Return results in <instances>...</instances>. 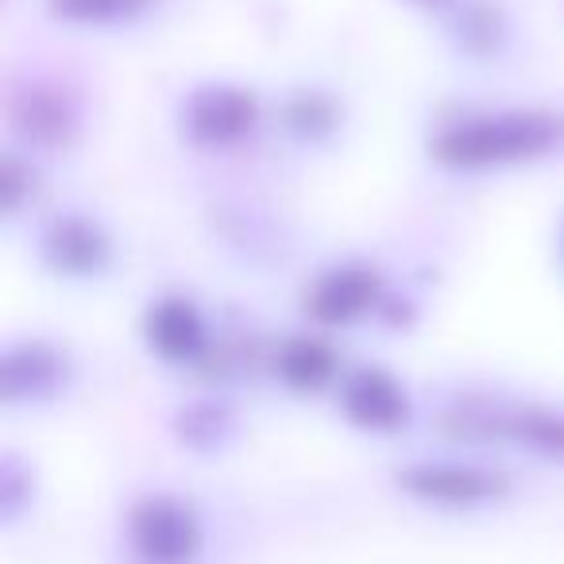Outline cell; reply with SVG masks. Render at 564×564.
<instances>
[{"instance_id": "cell-1", "label": "cell", "mask_w": 564, "mask_h": 564, "mask_svg": "<svg viewBox=\"0 0 564 564\" xmlns=\"http://www.w3.org/2000/svg\"><path fill=\"white\" fill-rule=\"evenodd\" d=\"M564 143V117L545 109L491 112L448 124L433 140V159L456 171H484V166L530 163Z\"/></svg>"}, {"instance_id": "cell-2", "label": "cell", "mask_w": 564, "mask_h": 564, "mask_svg": "<svg viewBox=\"0 0 564 564\" xmlns=\"http://www.w3.org/2000/svg\"><path fill=\"white\" fill-rule=\"evenodd\" d=\"M124 538L140 564H197L205 549V522L182 495L148 491L128 507Z\"/></svg>"}, {"instance_id": "cell-3", "label": "cell", "mask_w": 564, "mask_h": 564, "mask_svg": "<svg viewBox=\"0 0 564 564\" xmlns=\"http://www.w3.org/2000/svg\"><path fill=\"white\" fill-rule=\"evenodd\" d=\"M448 433L468 445L510 441L545 460H564V410L553 406H484L468 402L445 417Z\"/></svg>"}, {"instance_id": "cell-4", "label": "cell", "mask_w": 564, "mask_h": 564, "mask_svg": "<svg viewBox=\"0 0 564 564\" xmlns=\"http://www.w3.org/2000/svg\"><path fill=\"white\" fill-rule=\"evenodd\" d=\"M406 499L433 510H484L510 495V479L468 460H414L394 476Z\"/></svg>"}, {"instance_id": "cell-5", "label": "cell", "mask_w": 564, "mask_h": 564, "mask_svg": "<svg viewBox=\"0 0 564 564\" xmlns=\"http://www.w3.org/2000/svg\"><path fill=\"white\" fill-rule=\"evenodd\" d=\"M383 274L368 263H340L322 271L306 291V314L317 325H352L379 310Z\"/></svg>"}, {"instance_id": "cell-6", "label": "cell", "mask_w": 564, "mask_h": 564, "mask_svg": "<svg viewBox=\"0 0 564 564\" xmlns=\"http://www.w3.org/2000/svg\"><path fill=\"white\" fill-rule=\"evenodd\" d=\"M186 135L202 148H232L243 135L256 132L259 101L240 86H209L197 89L182 109Z\"/></svg>"}, {"instance_id": "cell-7", "label": "cell", "mask_w": 564, "mask_h": 564, "mask_svg": "<svg viewBox=\"0 0 564 564\" xmlns=\"http://www.w3.org/2000/svg\"><path fill=\"white\" fill-rule=\"evenodd\" d=\"M340 414L364 433H399L410 422V394L391 371L356 368L340 379Z\"/></svg>"}, {"instance_id": "cell-8", "label": "cell", "mask_w": 564, "mask_h": 564, "mask_svg": "<svg viewBox=\"0 0 564 564\" xmlns=\"http://www.w3.org/2000/svg\"><path fill=\"white\" fill-rule=\"evenodd\" d=\"M143 340L166 364H197L209 348V329H205L202 310L182 294L151 302L143 314Z\"/></svg>"}, {"instance_id": "cell-9", "label": "cell", "mask_w": 564, "mask_h": 564, "mask_svg": "<svg viewBox=\"0 0 564 564\" xmlns=\"http://www.w3.org/2000/svg\"><path fill=\"white\" fill-rule=\"evenodd\" d=\"M109 256H112L109 236L86 217H58L43 232V259L58 274H74V279L101 274L109 267Z\"/></svg>"}, {"instance_id": "cell-10", "label": "cell", "mask_w": 564, "mask_h": 564, "mask_svg": "<svg viewBox=\"0 0 564 564\" xmlns=\"http://www.w3.org/2000/svg\"><path fill=\"white\" fill-rule=\"evenodd\" d=\"M66 383V360L47 345L9 348L0 360V391L4 402H40Z\"/></svg>"}, {"instance_id": "cell-11", "label": "cell", "mask_w": 564, "mask_h": 564, "mask_svg": "<svg viewBox=\"0 0 564 564\" xmlns=\"http://www.w3.org/2000/svg\"><path fill=\"white\" fill-rule=\"evenodd\" d=\"M340 371L333 345L317 337H286L274 352V376L299 394H314L329 387Z\"/></svg>"}, {"instance_id": "cell-12", "label": "cell", "mask_w": 564, "mask_h": 564, "mask_svg": "<svg viewBox=\"0 0 564 564\" xmlns=\"http://www.w3.org/2000/svg\"><path fill=\"white\" fill-rule=\"evenodd\" d=\"M155 0H51V12L66 24L82 28H105V24H128L143 17Z\"/></svg>"}, {"instance_id": "cell-13", "label": "cell", "mask_w": 564, "mask_h": 564, "mask_svg": "<svg viewBox=\"0 0 564 564\" xmlns=\"http://www.w3.org/2000/svg\"><path fill=\"white\" fill-rule=\"evenodd\" d=\"M286 124L299 135H325L337 124V112H333V101L322 94H299L291 105H286Z\"/></svg>"}, {"instance_id": "cell-14", "label": "cell", "mask_w": 564, "mask_h": 564, "mask_svg": "<svg viewBox=\"0 0 564 564\" xmlns=\"http://www.w3.org/2000/svg\"><path fill=\"white\" fill-rule=\"evenodd\" d=\"M178 437L189 448H217L225 441V410L194 406L178 417Z\"/></svg>"}, {"instance_id": "cell-15", "label": "cell", "mask_w": 564, "mask_h": 564, "mask_svg": "<svg viewBox=\"0 0 564 564\" xmlns=\"http://www.w3.org/2000/svg\"><path fill=\"white\" fill-rule=\"evenodd\" d=\"M561 251H564V232H561Z\"/></svg>"}]
</instances>
